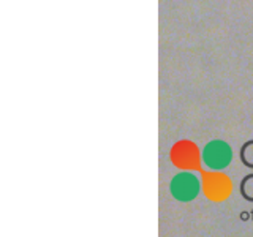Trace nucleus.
<instances>
[{
  "mask_svg": "<svg viewBox=\"0 0 253 237\" xmlns=\"http://www.w3.org/2000/svg\"><path fill=\"white\" fill-rule=\"evenodd\" d=\"M169 190L174 199L190 202L201 192V179L193 171H180L172 177Z\"/></svg>",
  "mask_w": 253,
  "mask_h": 237,
  "instance_id": "f257e3e1",
  "label": "nucleus"
},
{
  "mask_svg": "<svg viewBox=\"0 0 253 237\" xmlns=\"http://www.w3.org/2000/svg\"><path fill=\"white\" fill-rule=\"evenodd\" d=\"M204 166L211 171H221L229 166L233 160V149L225 141H211L201 152Z\"/></svg>",
  "mask_w": 253,
  "mask_h": 237,
  "instance_id": "f03ea898",
  "label": "nucleus"
}]
</instances>
